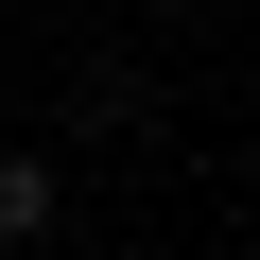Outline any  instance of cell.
I'll list each match as a JSON object with an SVG mask.
<instances>
[{"label": "cell", "mask_w": 260, "mask_h": 260, "mask_svg": "<svg viewBox=\"0 0 260 260\" xmlns=\"http://www.w3.org/2000/svg\"><path fill=\"white\" fill-rule=\"evenodd\" d=\"M52 208H70L52 156H0V243H52Z\"/></svg>", "instance_id": "1"}]
</instances>
